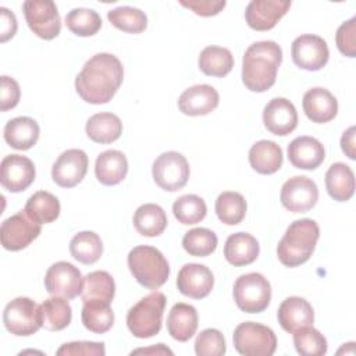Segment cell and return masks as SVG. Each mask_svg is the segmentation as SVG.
<instances>
[{
    "mask_svg": "<svg viewBox=\"0 0 356 356\" xmlns=\"http://www.w3.org/2000/svg\"><path fill=\"white\" fill-rule=\"evenodd\" d=\"M214 286V275L209 267L197 263H188L181 267L177 277L178 291L192 299L206 298Z\"/></svg>",
    "mask_w": 356,
    "mask_h": 356,
    "instance_id": "e0dca14e",
    "label": "cell"
},
{
    "mask_svg": "<svg viewBox=\"0 0 356 356\" xmlns=\"http://www.w3.org/2000/svg\"><path fill=\"white\" fill-rule=\"evenodd\" d=\"M320 236L318 224L312 218L296 220L286 228L278 242V260L286 267H298L313 254Z\"/></svg>",
    "mask_w": 356,
    "mask_h": 356,
    "instance_id": "3957f363",
    "label": "cell"
},
{
    "mask_svg": "<svg viewBox=\"0 0 356 356\" xmlns=\"http://www.w3.org/2000/svg\"><path fill=\"white\" fill-rule=\"evenodd\" d=\"M280 200L282 206L292 213H306L316 206L318 188L313 179L305 175H296L284 182Z\"/></svg>",
    "mask_w": 356,
    "mask_h": 356,
    "instance_id": "4fadbf2b",
    "label": "cell"
},
{
    "mask_svg": "<svg viewBox=\"0 0 356 356\" xmlns=\"http://www.w3.org/2000/svg\"><path fill=\"white\" fill-rule=\"evenodd\" d=\"M39 125L31 117H15L4 127V140L17 150H28L39 139Z\"/></svg>",
    "mask_w": 356,
    "mask_h": 356,
    "instance_id": "4316f807",
    "label": "cell"
},
{
    "mask_svg": "<svg viewBox=\"0 0 356 356\" xmlns=\"http://www.w3.org/2000/svg\"><path fill=\"white\" fill-rule=\"evenodd\" d=\"M21 97L19 85L14 78L7 75L1 76V95H0V110L8 111L14 108Z\"/></svg>",
    "mask_w": 356,
    "mask_h": 356,
    "instance_id": "7dc6e473",
    "label": "cell"
},
{
    "mask_svg": "<svg viewBox=\"0 0 356 356\" xmlns=\"http://www.w3.org/2000/svg\"><path fill=\"white\" fill-rule=\"evenodd\" d=\"M282 149L273 140H259L249 150L250 167L263 175L277 172L282 167Z\"/></svg>",
    "mask_w": 356,
    "mask_h": 356,
    "instance_id": "83f0119b",
    "label": "cell"
},
{
    "mask_svg": "<svg viewBox=\"0 0 356 356\" xmlns=\"http://www.w3.org/2000/svg\"><path fill=\"white\" fill-rule=\"evenodd\" d=\"M115 293V284L113 277L103 270L92 271L83 278L82 300H106L113 302Z\"/></svg>",
    "mask_w": 356,
    "mask_h": 356,
    "instance_id": "8d00e7d4",
    "label": "cell"
},
{
    "mask_svg": "<svg viewBox=\"0 0 356 356\" xmlns=\"http://www.w3.org/2000/svg\"><path fill=\"white\" fill-rule=\"evenodd\" d=\"M288 0H252L245 11L246 24L254 31H270L288 13Z\"/></svg>",
    "mask_w": 356,
    "mask_h": 356,
    "instance_id": "ac0fdd59",
    "label": "cell"
},
{
    "mask_svg": "<svg viewBox=\"0 0 356 356\" xmlns=\"http://www.w3.org/2000/svg\"><path fill=\"white\" fill-rule=\"evenodd\" d=\"M40 231V224L29 218L25 211H19L1 222L0 241L4 249L18 252L33 242Z\"/></svg>",
    "mask_w": 356,
    "mask_h": 356,
    "instance_id": "8fae6325",
    "label": "cell"
},
{
    "mask_svg": "<svg viewBox=\"0 0 356 356\" xmlns=\"http://www.w3.org/2000/svg\"><path fill=\"white\" fill-rule=\"evenodd\" d=\"M165 302V295L154 291L135 303L127 314V327L131 334L140 339L157 335L161 330Z\"/></svg>",
    "mask_w": 356,
    "mask_h": 356,
    "instance_id": "5b68a950",
    "label": "cell"
},
{
    "mask_svg": "<svg viewBox=\"0 0 356 356\" xmlns=\"http://www.w3.org/2000/svg\"><path fill=\"white\" fill-rule=\"evenodd\" d=\"M172 213L178 222L184 225H193L206 217L207 206L197 195H184L174 202Z\"/></svg>",
    "mask_w": 356,
    "mask_h": 356,
    "instance_id": "ab89813d",
    "label": "cell"
},
{
    "mask_svg": "<svg viewBox=\"0 0 356 356\" xmlns=\"http://www.w3.org/2000/svg\"><path fill=\"white\" fill-rule=\"evenodd\" d=\"M17 18L13 11L6 7H0V42L4 43L11 39L17 32Z\"/></svg>",
    "mask_w": 356,
    "mask_h": 356,
    "instance_id": "681fc988",
    "label": "cell"
},
{
    "mask_svg": "<svg viewBox=\"0 0 356 356\" xmlns=\"http://www.w3.org/2000/svg\"><path fill=\"white\" fill-rule=\"evenodd\" d=\"M138 353H145V355H149V353H156V355H172V350H170L168 348H165L163 343H157L156 346H152V348H140V349H136V350H132L131 355H138Z\"/></svg>",
    "mask_w": 356,
    "mask_h": 356,
    "instance_id": "816d5d0a",
    "label": "cell"
},
{
    "mask_svg": "<svg viewBox=\"0 0 356 356\" xmlns=\"http://www.w3.org/2000/svg\"><path fill=\"white\" fill-rule=\"evenodd\" d=\"M324 157L323 143L313 136H298L288 145V159L296 168L316 170L324 161Z\"/></svg>",
    "mask_w": 356,
    "mask_h": 356,
    "instance_id": "603a6c76",
    "label": "cell"
},
{
    "mask_svg": "<svg viewBox=\"0 0 356 356\" xmlns=\"http://www.w3.org/2000/svg\"><path fill=\"white\" fill-rule=\"evenodd\" d=\"M234 346L243 356H271L277 349L274 331L254 321L241 323L232 335Z\"/></svg>",
    "mask_w": 356,
    "mask_h": 356,
    "instance_id": "52a82bcc",
    "label": "cell"
},
{
    "mask_svg": "<svg viewBox=\"0 0 356 356\" xmlns=\"http://www.w3.org/2000/svg\"><path fill=\"white\" fill-rule=\"evenodd\" d=\"M217 235L209 228L189 229L182 238L184 249L196 257H206L211 254L217 248Z\"/></svg>",
    "mask_w": 356,
    "mask_h": 356,
    "instance_id": "b9f144b4",
    "label": "cell"
},
{
    "mask_svg": "<svg viewBox=\"0 0 356 356\" xmlns=\"http://www.w3.org/2000/svg\"><path fill=\"white\" fill-rule=\"evenodd\" d=\"M167 216L163 207L156 203L139 206L134 214V227L142 236H159L167 228Z\"/></svg>",
    "mask_w": 356,
    "mask_h": 356,
    "instance_id": "4dcf8cb0",
    "label": "cell"
},
{
    "mask_svg": "<svg viewBox=\"0 0 356 356\" xmlns=\"http://www.w3.org/2000/svg\"><path fill=\"white\" fill-rule=\"evenodd\" d=\"M29 29L44 40H51L61 31V19L57 6L51 0H26L22 4Z\"/></svg>",
    "mask_w": 356,
    "mask_h": 356,
    "instance_id": "30bf717a",
    "label": "cell"
},
{
    "mask_svg": "<svg viewBox=\"0 0 356 356\" xmlns=\"http://www.w3.org/2000/svg\"><path fill=\"white\" fill-rule=\"evenodd\" d=\"M71 256L82 264L96 263L103 253L100 236L93 231H82L72 236L70 242Z\"/></svg>",
    "mask_w": 356,
    "mask_h": 356,
    "instance_id": "d590c367",
    "label": "cell"
},
{
    "mask_svg": "<svg viewBox=\"0 0 356 356\" xmlns=\"http://www.w3.org/2000/svg\"><path fill=\"white\" fill-rule=\"evenodd\" d=\"M293 345L302 356H323L327 352L325 337L313 325L299 328L293 332Z\"/></svg>",
    "mask_w": 356,
    "mask_h": 356,
    "instance_id": "7bdbcfd3",
    "label": "cell"
},
{
    "mask_svg": "<svg viewBox=\"0 0 356 356\" xmlns=\"http://www.w3.org/2000/svg\"><path fill=\"white\" fill-rule=\"evenodd\" d=\"M60 202L58 199L46 191H38L26 200L24 211L29 218L38 224H50L60 216Z\"/></svg>",
    "mask_w": 356,
    "mask_h": 356,
    "instance_id": "d6a6232c",
    "label": "cell"
},
{
    "mask_svg": "<svg viewBox=\"0 0 356 356\" xmlns=\"http://www.w3.org/2000/svg\"><path fill=\"white\" fill-rule=\"evenodd\" d=\"M306 117L316 124L330 122L337 117L338 102L325 88H312L303 95L302 100Z\"/></svg>",
    "mask_w": 356,
    "mask_h": 356,
    "instance_id": "7402d4cb",
    "label": "cell"
},
{
    "mask_svg": "<svg viewBox=\"0 0 356 356\" xmlns=\"http://www.w3.org/2000/svg\"><path fill=\"white\" fill-rule=\"evenodd\" d=\"M81 320L86 330L95 334L107 332L114 324V313L110 302L106 300H88L83 302Z\"/></svg>",
    "mask_w": 356,
    "mask_h": 356,
    "instance_id": "e575fe53",
    "label": "cell"
},
{
    "mask_svg": "<svg viewBox=\"0 0 356 356\" xmlns=\"http://www.w3.org/2000/svg\"><path fill=\"white\" fill-rule=\"evenodd\" d=\"M107 18L113 26L127 33H140L147 26L146 14L131 6H121L107 13Z\"/></svg>",
    "mask_w": 356,
    "mask_h": 356,
    "instance_id": "f35d334b",
    "label": "cell"
},
{
    "mask_svg": "<svg viewBox=\"0 0 356 356\" xmlns=\"http://www.w3.org/2000/svg\"><path fill=\"white\" fill-rule=\"evenodd\" d=\"M282 50L273 40L252 43L242 57V82L252 92L268 90L277 79Z\"/></svg>",
    "mask_w": 356,
    "mask_h": 356,
    "instance_id": "7a4b0ae2",
    "label": "cell"
},
{
    "mask_svg": "<svg viewBox=\"0 0 356 356\" xmlns=\"http://www.w3.org/2000/svg\"><path fill=\"white\" fill-rule=\"evenodd\" d=\"M225 350V338L216 328H206L196 337L195 352L197 356H222Z\"/></svg>",
    "mask_w": 356,
    "mask_h": 356,
    "instance_id": "ee69618b",
    "label": "cell"
},
{
    "mask_svg": "<svg viewBox=\"0 0 356 356\" xmlns=\"http://www.w3.org/2000/svg\"><path fill=\"white\" fill-rule=\"evenodd\" d=\"M335 42L338 50L346 56L353 58L356 56V17H352L349 21L341 24L337 29Z\"/></svg>",
    "mask_w": 356,
    "mask_h": 356,
    "instance_id": "f6af8a7d",
    "label": "cell"
},
{
    "mask_svg": "<svg viewBox=\"0 0 356 356\" xmlns=\"http://www.w3.org/2000/svg\"><path fill=\"white\" fill-rule=\"evenodd\" d=\"M44 288L50 295L70 300L82 293L83 277L74 264L68 261H57L46 271Z\"/></svg>",
    "mask_w": 356,
    "mask_h": 356,
    "instance_id": "7c38bea8",
    "label": "cell"
},
{
    "mask_svg": "<svg viewBox=\"0 0 356 356\" xmlns=\"http://www.w3.org/2000/svg\"><path fill=\"white\" fill-rule=\"evenodd\" d=\"M260 252L257 239L248 232H235L229 235L224 245V257L225 260L235 266H248L252 264Z\"/></svg>",
    "mask_w": 356,
    "mask_h": 356,
    "instance_id": "cb8c5ba5",
    "label": "cell"
},
{
    "mask_svg": "<svg viewBox=\"0 0 356 356\" xmlns=\"http://www.w3.org/2000/svg\"><path fill=\"white\" fill-rule=\"evenodd\" d=\"M128 267L138 284L147 289H159L170 275V266L163 253L147 245L135 246L128 253Z\"/></svg>",
    "mask_w": 356,
    "mask_h": 356,
    "instance_id": "277c9868",
    "label": "cell"
},
{
    "mask_svg": "<svg viewBox=\"0 0 356 356\" xmlns=\"http://www.w3.org/2000/svg\"><path fill=\"white\" fill-rule=\"evenodd\" d=\"M58 356H104L106 348L103 342H90V341H76L68 342L58 348Z\"/></svg>",
    "mask_w": 356,
    "mask_h": 356,
    "instance_id": "bcb514c9",
    "label": "cell"
},
{
    "mask_svg": "<svg viewBox=\"0 0 356 356\" xmlns=\"http://www.w3.org/2000/svg\"><path fill=\"white\" fill-rule=\"evenodd\" d=\"M3 324L13 335L29 337L42 327L39 306L25 296L13 299L4 307Z\"/></svg>",
    "mask_w": 356,
    "mask_h": 356,
    "instance_id": "9c48e42d",
    "label": "cell"
},
{
    "mask_svg": "<svg viewBox=\"0 0 356 356\" xmlns=\"http://www.w3.org/2000/svg\"><path fill=\"white\" fill-rule=\"evenodd\" d=\"M181 6L192 10L195 14L200 17H211L217 15L225 7V1H211V0H189V1H179Z\"/></svg>",
    "mask_w": 356,
    "mask_h": 356,
    "instance_id": "c3c4849f",
    "label": "cell"
},
{
    "mask_svg": "<svg viewBox=\"0 0 356 356\" xmlns=\"http://www.w3.org/2000/svg\"><path fill=\"white\" fill-rule=\"evenodd\" d=\"M197 312L188 303H175L167 316V331L179 342L189 341L197 330Z\"/></svg>",
    "mask_w": 356,
    "mask_h": 356,
    "instance_id": "d4e9b609",
    "label": "cell"
},
{
    "mask_svg": "<svg viewBox=\"0 0 356 356\" xmlns=\"http://www.w3.org/2000/svg\"><path fill=\"white\" fill-rule=\"evenodd\" d=\"M263 122L273 135L291 134L298 127V113L293 103L285 97L271 99L263 110Z\"/></svg>",
    "mask_w": 356,
    "mask_h": 356,
    "instance_id": "d6986e66",
    "label": "cell"
},
{
    "mask_svg": "<svg viewBox=\"0 0 356 356\" xmlns=\"http://www.w3.org/2000/svg\"><path fill=\"white\" fill-rule=\"evenodd\" d=\"M128 172V160L120 150H106L96 159L95 174L100 184L113 186L120 184Z\"/></svg>",
    "mask_w": 356,
    "mask_h": 356,
    "instance_id": "484cf974",
    "label": "cell"
},
{
    "mask_svg": "<svg viewBox=\"0 0 356 356\" xmlns=\"http://www.w3.org/2000/svg\"><path fill=\"white\" fill-rule=\"evenodd\" d=\"M39 314L42 327L49 331H61L70 325L72 318V310L68 299L61 296H53L46 299L39 306Z\"/></svg>",
    "mask_w": 356,
    "mask_h": 356,
    "instance_id": "836d02e7",
    "label": "cell"
},
{
    "mask_svg": "<svg viewBox=\"0 0 356 356\" xmlns=\"http://www.w3.org/2000/svg\"><path fill=\"white\" fill-rule=\"evenodd\" d=\"M281 328L293 334L299 328L313 325L314 312L312 305L300 296H289L282 300L277 312Z\"/></svg>",
    "mask_w": 356,
    "mask_h": 356,
    "instance_id": "44dd1931",
    "label": "cell"
},
{
    "mask_svg": "<svg viewBox=\"0 0 356 356\" xmlns=\"http://www.w3.org/2000/svg\"><path fill=\"white\" fill-rule=\"evenodd\" d=\"M89 159L81 149L63 152L51 168L53 181L61 188H74L86 175Z\"/></svg>",
    "mask_w": 356,
    "mask_h": 356,
    "instance_id": "2e32d148",
    "label": "cell"
},
{
    "mask_svg": "<svg viewBox=\"0 0 356 356\" xmlns=\"http://www.w3.org/2000/svg\"><path fill=\"white\" fill-rule=\"evenodd\" d=\"M291 54L293 63L306 71H318L327 63L330 50L327 42L317 35H300L292 42Z\"/></svg>",
    "mask_w": 356,
    "mask_h": 356,
    "instance_id": "5bb4252c",
    "label": "cell"
},
{
    "mask_svg": "<svg viewBox=\"0 0 356 356\" xmlns=\"http://www.w3.org/2000/svg\"><path fill=\"white\" fill-rule=\"evenodd\" d=\"M234 300L245 313H261L271 300V285L260 273H248L236 278L234 284Z\"/></svg>",
    "mask_w": 356,
    "mask_h": 356,
    "instance_id": "8992f818",
    "label": "cell"
},
{
    "mask_svg": "<svg viewBox=\"0 0 356 356\" xmlns=\"http://www.w3.org/2000/svg\"><path fill=\"white\" fill-rule=\"evenodd\" d=\"M35 175V165L26 156L8 154L0 163V182L11 193L22 192L31 186Z\"/></svg>",
    "mask_w": 356,
    "mask_h": 356,
    "instance_id": "9a60e30c",
    "label": "cell"
},
{
    "mask_svg": "<svg viewBox=\"0 0 356 356\" xmlns=\"http://www.w3.org/2000/svg\"><path fill=\"white\" fill-rule=\"evenodd\" d=\"M199 70L207 76L222 78L234 67V56L227 47L207 46L199 54Z\"/></svg>",
    "mask_w": 356,
    "mask_h": 356,
    "instance_id": "1f68e13d",
    "label": "cell"
},
{
    "mask_svg": "<svg viewBox=\"0 0 356 356\" xmlns=\"http://www.w3.org/2000/svg\"><path fill=\"white\" fill-rule=\"evenodd\" d=\"M67 28L76 36H93L102 28L100 15L90 8H74L65 15Z\"/></svg>",
    "mask_w": 356,
    "mask_h": 356,
    "instance_id": "60d3db41",
    "label": "cell"
},
{
    "mask_svg": "<svg viewBox=\"0 0 356 356\" xmlns=\"http://www.w3.org/2000/svg\"><path fill=\"white\" fill-rule=\"evenodd\" d=\"M124 81L121 61L110 53L90 57L75 78V89L82 100L90 104L108 103Z\"/></svg>",
    "mask_w": 356,
    "mask_h": 356,
    "instance_id": "6da1fadb",
    "label": "cell"
},
{
    "mask_svg": "<svg viewBox=\"0 0 356 356\" xmlns=\"http://www.w3.org/2000/svg\"><path fill=\"white\" fill-rule=\"evenodd\" d=\"M218 102V92L211 85H195L181 93L178 99V108L185 115H206L217 108Z\"/></svg>",
    "mask_w": 356,
    "mask_h": 356,
    "instance_id": "ffe728a7",
    "label": "cell"
},
{
    "mask_svg": "<svg viewBox=\"0 0 356 356\" xmlns=\"http://www.w3.org/2000/svg\"><path fill=\"white\" fill-rule=\"evenodd\" d=\"M85 131L90 140L106 145L115 142L121 136L122 122L120 117L113 113H97L89 117Z\"/></svg>",
    "mask_w": 356,
    "mask_h": 356,
    "instance_id": "f1b7e54d",
    "label": "cell"
},
{
    "mask_svg": "<svg viewBox=\"0 0 356 356\" xmlns=\"http://www.w3.org/2000/svg\"><path fill=\"white\" fill-rule=\"evenodd\" d=\"M325 188L337 202H346L355 193V175L345 163H334L325 172Z\"/></svg>",
    "mask_w": 356,
    "mask_h": 356,
    "instance_id": "f546056e",
    "label": "cell"
},
{
    "mask_svg": "<svg viewBox=\"0 0 356 356\" xmlns=\"http://www.w3.org/2000/svg\"><path fill=\"white\" fill-rule=\"evenodd\" d=\"M355 135H356V128L355 127H349L342 138H341V149L342 152L350 159L355 160L356 159V146H355Z\"/></svg>",
    "mask_w": 356,
    "mask_h": 356,
    "instance_id": "f907efd6",
    "label": "cell"
},
{
    "mask_svg": "<svg viewBox=\"0 0 356 356\" xmlns=\"http://www.w3.org/2000/svg\"><path fill=\"white\" fill-rule=\"evenodd\" d=\"M189 164L184 154L170 150L161 153L153 163L152 175L159 188L167 192L182 189L189 179Z\"/></svg>",
    "mask_w": 356,
    "mask_h": 356,
    "instance_id": "ba28073f",
    "label": "cell"
},
{
    "mask_svg": "<svg viewBox=\"0 0 356 356\" xmlns=\"http://www.w3.org/2000/svg\"><path fill=\"white\" fill-rule=\"evenodd\" d=\"M214 209L221 222L227 225H236L245 218L248 204L239 192L227 191L218 195Z\"/></svg>",
    "mask_w": 356,
    "mask_h": 356,
    "instance_id": "74e56055",
    "label": "cell"
}]
</instances>
